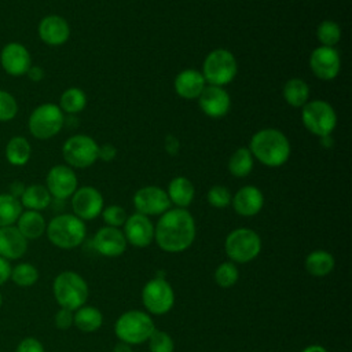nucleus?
Masks as SVG:
<instances>
[{"instance_id":"obj_1","label":"nucleus","mask_w":352,"mask_h":352,"mask_svg":"<svg viewBox=\"0 0 352 352\" xmlns=\"http://www.w3.org/2000/svg\"><path fill=\"white\" fill-rule=\"evenodd\" d=\"M197 234L192 214L183 208L168 209L154 226V241L160 249L168 253L187 250Z\"/></svg>"},{"instance_id":"obj_2","label":"nucleus","mask_w":352,"mask_h":352,"mask_svg":"<svg viewBox=\"0 0 352 352\" xmlns=\"http://www.w3.org/2000/svg\"><path fill=\"white\" fill-rule=\"evenodd\" d=\"M260 164L278 168L286 164L290 157V143L286 135L275 128H264L257 131L248 147Z\"/></svg>"},{"instance_id":"obj_3","label":"nucleus","mask_w":352,"mask_h":352,"mask_svg":"<svg viewBox=\"0 0 352 352\" xmlns=\"http://www.w3.org/2000/svg\"><path fill=\"white\" fill-rule=\"evenodd\" d=\"M45 234L52 245L60 249H74L80 246L85 236V223L72 213L55 216L45 228Z\"/></svg>"},{"instance_id":"obj_4","label":"nucleus","mask_w":352,"mask_h":352,"mask_svg":"<svg viewBox=\"0 0 352 352\" xmlns=\"http://www.w3.org/2000/svg\"><path fill=\"white\" fill-rule=\"evenodd\" d=\"M52 292L60 308L76 311L85 305L89 289L85 279L74 271H62L54 279Z\"/></svg>"},{"instance_id":"obj_5","label":"nucleus","mask_w":352,"mask_h":352,"mask_svg":"<svg viewBox=\"0 0 352 352\" xmlns=\"http://www.w3.org/2000/svg\"><path fill=\"white\" fill-rule=\"evenodd\" d=\"M155 330L151 316L139 309H131L120 315L114 323V333L117 338L129 345H139L148 340Z\"/></svg>"},{"instance_id":"obj_6","label":"nucleus","mask_w":352,"mask_h":352,"mask_svg":"<svg viewBox=\"0 0 352 352\" xmlns=\"http://www.w3.org/2000/svg\"><path fill=\"white\" fill-rule=\"evenodd\" d=\"M224 250L230 261L245 264L260 254L261 238L252 228H235L226 236Z\"/></svg>"},{"instance_id":"obj_7","label":"nucleus","mask_w":352,"mask_h":352,"mask_svg":"<svg viewBox=\"0 0 352 352\" xmlns=\"http://www.w3.org/2000/svg\"><path fill=\"white\" fill-rule=\"evenodd\" d=\"M238 72V63L231 51L216 48L210 51L202 65V76L210 85L224 87L230 84Z\"/></svg>"},{"instance_id":"obj_8","label":"nucleus","mask_w":352,"mask_h":352,"mask_svg":"<svg viewBox=\"0 0 352 352\" xmlns=\"http://www.w3.org/2000/svg\"><path fill=\"white\" fill-rule=\"evenodd\" d=\"M65 124L63 111L55 103H41L28 118V128L33 138L47 140L58 135Z\"/></svg>"},{"instance_id":"obj_9","label":"nucleus","mask_w":352,"mask_h":352,"mask_svg":"<svg viewBox=\"0 0 352 352\" xmlns=\"http://www.w3.org/2000/svg\"><path fill=\"white\" fill-rule=\"evenodd\" d=\"M301 121L307 131L318 138L331 135L337 125V114L326 100H311L301 107Z\"/></svg>"},{"instance_id":"obj_10","label":"nucleus","mask_w":352,"mask_h":352,"mask_svg":"<svg viewBox=\"0 0 352 352\" xmlns=\"http://www.w3.org/2000/svg\"><path fill=\"white\" fill-rule=\"evenodd\" d=\"M99 144L88 135H73L62 146V155L70 168L84 169L98 161Z\"/></svg>"},{"instance_id":"obj_11","label":"nucleus","mask_w":352,"mask_h":352,"mask_svg":"<svg viewBox=\"0 0 352 352\" xmlns=\"http://www.w3.org/2000/svg\"><path fill=\"white\" fill-rule=\"evenodd\" d=\"M142 302L148 314L165 315L175 305V290L165 278L155 276L143 286Z\"/></svg>"},{"instance_id":"obj_12","label":"nucleus","mask_w":352,"mask_h":352,"mask_svg":"<svg viewBox=\"0 0 352 352\" xmlns=\"http://www.w3.org/2000/svg\"><path fill=\"white\" fill-rule=\"evenodd\" d=\"M133 206L144 216H161L170 209V201L164 188L158 186H144L133 194Z\"/></svg>"},{"instance_id":"obj_13","label":"nucleus","mask_w":352,"mask_h":352,"mask_svg":"<svg viewBox=\"0 0 352 352\" xmlns=\"http://www.w3.org/2000/svg\"><path fill=\"white\" fill-rule=\"evenodd\" d=\"M78 179L69 165H55L45 176V187L52 198L65 201L77 190Z\"/></svg>"},{"instance_id":"obj_14","label":"nucleus","mask_w":352,"mask_h":352,"mask_svg":"<svg viewBox=\"0 0 352 352\" xmlns=\"http://www.w3.org/2000/svg\"><path fill=\"white\" fill-rule=\"evenodd\" d=\"M73 214L85 220L96 219L103 210V197L100 191L92 186H84L74 191L72 195Z\"/></svg>"},{"instance_id":"obj_15","label":"nucleus","mask_w":352,"mask_h":352,"mask_svg":"<svg viewBox=\"0 0 352 352\" xmlns=\"http://www.w3.org/2000/svg\"><path fill=\"white\" fill-rule=\"evenodd\" d=\"M309 67L319 80L330 81L336 78L341 67L338 51L334 47H316L309 55Z\"/></svg>"},{"instance_id":"obj_16","label":"nucleus","mask_w":352,"mask_h":352,"mask_svg":"<svg viewBox=\"0 0 352 352\" xmlns=\"http://www.w3.org/2000/svg\"><path fill=\"white\" fill-rule=\"evenodd\" d=\"M0 65L4 72L12 77L26 76L32 66V56L29 50L16 41L7 43L0 51Z\"/></svg>"},{"instance_id":"obj_17","label":"nucleus","mask_w":352,"mask_h":352,"mask_svg":"<svg viewBox=\"0 0 352 352\" xmlns=\"http://www.w3.org/2000/svg\"><path fill=\"white\" fill-rule=\"evenodd\" d=\"M122 227L126 243L135 248H147L154 241V224L148 216L136 212L126 217Z\"/></svg>"},{"instance_id":"obj_18","label":"nucleus","mask_w":352,"mask_h":352,"mask_svg":"<svg viewBox=\"0 0 352 352\" xmlns=\"http://www.w3.org/2000/svg\"><path fill=\"white\" fill-rule=\"evenodd\" d=\"M198 104L204 114L210 118H221L231 109V98L224 87L206 85L198 96Z\"/></svg>"},{"instance_id":"obj_19","label":"nucleus","mask_w":352,"mask_h":352,"mask_svg":"<svg viewBox=\"0 0 352 352\" xmlns=\"http://www.w3.org/2000/svg\"><path fill=\"white\" fill-rule=\"evenodd\" d=\"M126 239L120 228L104 226L99 228L92 238L94 249L104 257H118L126 249Z\"/></svg>"},{"instance_id":"obj_20","label":"nucleus","mask_w":352,"mask_h":352,"mask_svg":"<svg viewBox=\"0 0 352 352\" xmlns=\"http://www.w3.org/2000/svg\"><path fill=\"white\" fill-rule=\"evenodd\" d=\"M37 33L43 43L51 47H58L69 40L70 26L63 16L50 14L41 18V21L38 22Z\"/></svg>"},{"instance_id":"obj_21","label":"nucleus","mask_w":352,"mask_h":352,"mask_svg":"<svg viewBox=\"0 0 352 352\" xmlns=\"http://www.w3.org/2000/svg\"><path fill=\"white\" fill-rule=\"evenodd\" d=\"M231 205L239 216L252 217L263 209L264 195L256 186H243L232 195Z\"/></svg>"},{"instance_id":"obj_22","label":"nucleus","mask_w":352,"mask_h":352,"mask_svg":"<svg viewBox=\"0 0 352 352\" xmlns=\"http://www.w3.org/2000/svg\"><path fill=\"white\" fill-rule=\"evenodd\" d=\"M28 250V239L15 226L0 227V256L7 260L21 258Z\"/></svg>"},{"instance_id":"obj_23","label":"nucleus","mask_w":352,"mask_h":352,"mask_svg":"<svg viewBox=\"0 0 352 352\" xmlns=\"http://www.w3.org/2000/svg\"><path fill=\"white\" fill-rule=\"evenodd\" d=\"M173 87L180 98L191 100L198 99V96L206 87V81L201 72L195 69H184L175 77Z\"/></svg>"},{"instance_id":"obj_24","label":"nucleus","mask_w":352,"mask_h":352,"mask_svg":"<svg viewBox=\"0 0 352 352\" xmlns=\"http://www.w3.org/2000/svg\"><path fill=\"white\" fill-rule=\"evenodd\" d=\"M166 194L170 204H173L176 208L187 209L194 199L195 188L191 180L186 176H176L169 182Z\"/></svg>"},{"instance_id":"obj_25","label":"nucleus","mask_w":352,"mask_h":352,"mask_svg":"<svg viewBox=\"0 0 352 352\" xmlns=\"http://www.w3.org/2000/svg\"><path fill=\"white\" fill-rule=\"evenodd\" d=\"M15 227L26 239H37L45 232L47 223L40 212L26 209L19 214Z\"/></svg>"},{"instance_id":"obj_26","label":"nucleus","mask_w":352,"mask_h":352,"mask_svg":"<svg viewBox=\"0 0 352 352\" xmlns=\"http://www.w3.org/2000/svg\"><path fill=\"white\" fill-rule=\"evenodd\" d=\"M19 202L22 208H26L28 210H44L47 209L51 202L52 197L48 192L47 187L43 184H30L25 187L23 194L19 198Z\"/></svg>"},{"instance_id":"obj_27","label":"nucleus","mask_w":352,"mask_h":352,"mask_svg":"<svg viewBox=\"0 0 352 352\" xmlns=\"http://www.w3.org/2000/svg\"><path fill=\"white\" fill-rule=\"evenodd\" d=\"M304 265H305V270L309 275H312L315 278H323V276L329 275L333 271V268L336 265V261H334V257L330 252L318 249V250L311 252L305 257Z\"/></svg>"},{"instance_id":"obj_28","label":"nucleus","mask_w":352,"mask_h":352,"mask_svg":"<svg viewBox=\"0 0 352 352\" xmlns=\"http://www.w3.org/2000/svg\"><path fill=\"white\" fill-rule=\"evenodd\" d=\"M6 160L14 166H23L29 162L32 155V147L25 136H12L6 144Z\"/></svg>"},{"instance_id":"obj_29","label":"nucleus","mask_w":352,"mask_h":352,"mask_svg":"<svg viewBox=\"0 0 352 352\" xmlns=\"http://www.w3.org/2000/svg\"><path fill=\"white\" fill-rule=\"evenodd\" d=\"M73 324L82 333H94L103 324L102 312L92 305H82L74 311Z\"/></svg>"},{"instance_id":"obj_30","label":"nucleus","mask_w":352,"mask_h":352,"mask_svg":"<svg viewBox=\"0 0 352 352\" xmlns=\"http://www.w3.org/2000/svg\"><path fill=\"white\" fill-rule=\"evenodd\" d=\"M283 99L292 107H302L309 99V87L302 78H290L282 89Z\"/></svg>"},{"instance_id":"obj_31","label":"nucleus","mask_w":352,"mask_h":352,"mask_svg":"<svg viewBox=\"0 0 352 352\" xmlns=\"http://www.w3.org/2000/svg\"><path fill=\"white\" fill-rule=\"evenodd\" d=\"M253 169V155L248 147H238L228 160V172L235 177H246Z\"/></svg>"},{"instance_id":"obj_32","label":"nucleus","mask_w":352,"mask_h":352,"mask_svg":"<svg viewBox=\"0 0 352 352\" xmlns=\"http://www.w3.org/2000/svg\"><path fill=\"white\" fill-rule=\"evenodd\" d=\"M59 109L63 113L67 114H77L80 111H82L87 106V95L82 89L77 88V87H72L67 88L62 92L60 98H59Z\"/></svg>"},{"instance_id":"obj_33","label":"nucleus","mask_w":352,"mask_h":352,"mask_svg":"<svg viewBox=\"0 0 352 352\" xmlns=\"http://www.w3.org/2000/svg\"><path fill=\"white\" fill-rule=\"evenodd\" d=\"M22 213V205L18 198L8 192L0 194V227L14 226Z\"/></svg>"},{"instance_id":"obj_34","label":"nucleus","mask_w":352,"mask_h":352,"mask_svg":"<svg viewBox=\"0 0 352 352\" xmlns=\"http://www.w3.org/2000/svg\"><path fill=\"white\" fill-rule=\"evenodd\" d=\"M10 278L12 282L21 287H29L33 286L38 279V271L37 268L30 263H21L11 268Z\"/></svg>"},{"instance_id":"obj_35","label":"nucleus","mask_w":352,"mask_h":352,"mask_svg":"<svg viewBox=\"0 0 352 352\" xmlns=\"http://www.w3.org/2000/svg\"><path fill=\"white\" fill-rule=\"evenodd\" d=\"M316 37L322 45L334 47L341 40V28L334 21H322L316 28Z\"/></svg>"},{"instance_id":"obj_36","label":"nucleus","mask_w":352,"mask_h":352,"mask_svg":"<svg viewBox=\"0 0 352 352\" xmlns=\"http://www.w3.org/2000/svg\"><path fill=\"white\" fill-rule=\"evenodd\" d=\"M214 282L223 289L232 287L239 279V270L232 261L221 263L214 271Z\"/></svg>"},{"instance_id":"obj_37","label":"nucleus","mask_w":352,"mask_h":352,"mask_svg":"<svg viewBox=\"0 0 352 352\" xmlns=\"http://www.w3.org/2000/svg\"><path fill=\"white\" fill-rule=\"evenodd\" d=\"M150 352H175L173 338L164 330H154L147 340Z\"/></svg>"},{"instance_id":"obj_38","label":"nucleus","mask_w":352,"mask_h":352,"mask_svg":"<svg viewBox=\"0 0 352 352\" xmlns=\"http://www.w3.org/2000/svg\"><path fill=\"white\" fill-rule=\"evenodd\" d=\"M206 199L210 206L217 208V209H224L231 205L232 195H231V191L226 186L216 184L209 188V191L206 194Z\"/></svg>"},{"instance_id":"obj_39","label":"nucleus","mask_w":352,"mask_h":352,"mask_svg":"<svg viewBox=\"0 0 352 352\" xmlns=\"http://www.w3.org/2000/svg\"><path fill=\"white\" fill-rule=\"evenodd\" d=\"M18 113V102L6 89H0V121L7 122L15 118Z\"/></svg>"},{"instance_id":"obj_40","label":"nucleus","mask_w":352,"mask_h":352,"mask_svg":"<svg viewBox=\"0 0 352 352\" xmlns=\"http://www.w3.org/2000/svg\"><path fill=\"white\" fill-rule=\"evenodd\" d=\"M102 219L104 221L106 226L109 227H116V228H120L124 226L128 214L125 212L124 208H121L120 205H110V206H106L103 208L102 210Z\"/></svg>"},{"instance_id":"obj_41","label":"nucleus","mask_w":352,"mask_h":352,"mask_svg":"<svg viewBox=\"0 0 352 352\" xmlns=\"http://www.w3.org/2000/svg\"><path fill=\"white\" fill-rule=\"evenodd\" d=\"M73 315L74 311H70L67 308H60L54 318V323L59 330H67L73 326Z\"/></svg>"},{"instance_id":"obj_42","label":"nucleus","mask_w":352,"mask_h":352,"mask_svg":"<svg viewBox=\"0 0 352 352\" xmlns=\"http://www.w3.org/2000/svg\"><path fill=\"white\" fill-rule=\"evenodd\" d=\"M15 352H44V346L37 338L26 337L18 344Z\"/></svg>"},{"instance_id":"obj_43","label":"nucleus","mask_w":352,"mask_h":352,"mask_svg":"<svg viewBox=\"0 0 352 352\" xmlns=\"http://www.w3.org/2000/svg\"><path fill=\"white\" fill-rule=\"evenodd\" d=\"M117 157V148L116 146L110 143H104L99 146V153H98V160H102L103 162H111Z\"/></svg>"},{"instance_id":"obj_44","label":"nucleus","mask_w":352,"mask_h":352,"mask_svg":"<svg viewBox=\"0 0 352 352\" xmlns=\"http://www.w3.org/2000/svg\"><path fill=\"white\" fill-rule=\"evenodd\" d=\"M165 150L169 155H176L180 150V142L176 136L173 135H168L165 138Z\"/></svg>"},{"instance_id":"obj_45","label":"nucleus","mask_w":352,"mask_h":352,"mask_svg":"<svg viewBox=\"0 0 352 352\" xmlns=\"http://www.w3.org/2000/svg\"><path fill=\"white\" fill-rule=\"evenodd\" d=\"M11 275V265L7 258L0 256V286L10 279Z\"/></svg>"},{"instance_id":"obj_46","label":"nucleus","mask_w":352,"mask_h":352,"mask_svg":"<svg viewBox=\"0 0 352 352\" xmlns=\"http://www.w3.org/2000/svg\"><path fill=\"white\" fill-rule=\"evenodd\" d=\"M28 78L33 82H40L43 78H44V69L40 67V66H30L28 73H26Z\"/></svg>"},{"instance_id":"obj_47","label":"nucleus","mask_w":352,"mask_h":352,"mask_svg":"<svg viewBox=\"0 0 352 352\" xmlns=\"http://www.w3.org/2000/svg\"><path fill=\"white\" fill-rule=\"evenodd\" d=\"M25 187H26V186H25L22 182L15 180V182H12V183L10 184V191H8V194L19 199L21 195L23 194V191H25Z\"/></svg>"},{"instance_id":"obj_48","label":"nucleus","mask_w":352,"mask_h":352,"mask_svg":"<svg viewBox=\"0 0 352 352\" xmlns=\"http://www.w3.org/2000/svg\"><path fill=\"white\" fill-rule=\"evenodd\" d=\"M113 352H133V351H132V345H129L126 342H122V341H118L114 345Z\"/></svg>"},{"instance_id":"obj_49","label":"nucleus","mask_w":352,"mask_h":352,"mask_svg":"<svg viewBox=\"0 0 352 352\" xmlns=\"http://www.w3.org/2000/svg\"><path fill=\"white\" fill-rule=\"evenodd\" d=\"M301 352H327V349L322 345H318V344H314V345H308L305 346Z\"/></svg>"},{"instance_id":"obj_50","label":"nucleus","mask_w":352,"mask_h":352,"mask_svg":"<svg viewBox=\"0 0 352 352\" xmlns=\"http://www.w3.org/2000/svg\"><path fill=\"white\" fill-rule=\"evenodd\" d=\"M319 139H320V144H322L324 148H331V147H333V144H334L331 135L322 136V138H319Z\"/></svg>"},{"instance_id":"obj_51","label":"nucleus","mask_w":352,"mask_h":352,"mask_svg":"<svg viewBox=\"0 0 352 352\" xmlns=\"http://www.w3.org/2000/svg\"><path fill=\"white\" fill-rule=\"evenodd\" d=\"M1 304H3V297H1V293H0V307H1Z\"/></svg>"}]
</instances>
